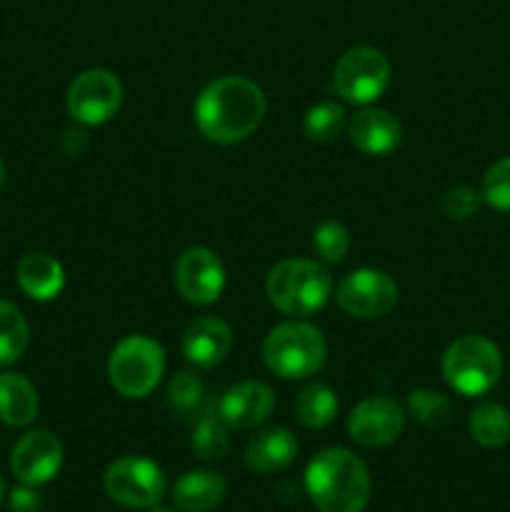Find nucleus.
Segmentation results:
<instances>
[{"label": "nucleus", "instance_id": "f03ea898", "mask_svg": "<svg viewBox=\"0 0 510 512\" xmlns=\"http://www.w3.org/2000/svg\"><path fill=\"white\" fill-rule=\"evenodd\" d=\"M370 490L368 468L345 448L323 450L305 468V493L318 512H363Z\"/></svg>", "mask_w": 510, "mask_h": 512}, {"label": "nucleus", "instance_id": "39448f33", "mask_svg": "<svg viewBox=\"0 0 510 512\" xmlns=\"http://www.w3.org/2000/svg\"><path fill=\"white\" fill-rule=\"evenodd\" d=\"M503 373L498 345L483 335H463L453 340L443 355V375L460 395H483L493 388Z\"/></svg>", "mask_w": 510, "mask_h": 512}, {"label": "nucleus", "instance_id": "b1692460", "mask_svg": "<svg viewBox=\"0 0 510 512\" xmlns=\"http://www.w3.org/2000/svg\"><path fill=\"white\" fill-rule=\"evenodd\" d=\"M168 408L170 413L178 415L180 420H198L200 415L208 413L210 405L205 400V388L200 378L193 373H178L168 385Z\"/></svg>", "mask_w": 510, "mask_h": 512}, {"label": "nucleus", "instance_id": "6e6552de", "mask_svg": "<svg viewBox=\"0 0 510 512\" xmlns=\"http://www.w3.org/2000/svg\"><path fill=\"white\" fill-rule=\"evenodd\" d=\"M390 85V63L378 48H350L338 60L333 88L343 100L355 105L375 103Z\"/></svg>", "mask_w": 510, "mask_h": 512}, {"label": "nucleus", "instance_id": "20e7f679", "mask_svg": "<svg viewBox=\"0 0 510 512\" xmlns=\"http://www.w3.org/2000/svg\"><path fill=\"white\" fill-rule=\"evenodd\" d=\"M328 345L315 325L283 323L268 333L263 343V360L270 373L283 380H305L325 365Z\"/></svg>", "mask_w": 510, "mask_h": 512}, {"label": "nucleus", "instance_id": "a878e982", "mask_svg": "<svg viewBox=\"0 0 510 512\" xmlns=\"http://www.w3.org/2000/svg\"><path fill=\"white\" fill-rule=\"evenodd\" d=\"M408 413L428 430L445 428L453 418L450 400L443 393H435V390H413L408 395Z\"/></svg>", "mask_w": 510, "mask_h": 512}, {"label": "nucleus", "instance_id": "9b49d317", "mask_svg": "<svg viewBox=\"0 0 510 512\" xmlns=\"http://www.w3.org/2000/svg\"><path fill=\"white\" fill-rule=\"evenodd\" d=\"M63 468V443L50 430H30L15 443L10 470L20 485L40 488L50 483Z\"/></svg>", "mask_w": 510, "mask_h": 512}, {"label": "nucleus", "instance_id": "0eeeda50", "mask_svg": "<svg viewBox=\"0 0 510 512\" xmlns=\"http://www.w3.org/2000/svg\"><path fill=\"white\" fill-rule=\"evenodd\" d=\"M165 473L158 463L140 455H125L108 465L103 488L113 503L130 510H148L165 495Z\"/></svg>", "mask_w": 510, "mask_h": 512}, {"label": "nucleus", "instance_id": "f257e3e1", "mask_svg": "<svg viewBox=\"0 0 510 512\" xmlns=\"http://www.w3.org/2000/svg\"><path fill=\"white\" fill-rule=\"evenodd\" d=\"M265 118V95L253 80L225 75L203 88L195 103V125L208 140L233 145L258 130Z\"/></svg>", "mask_w": 510, "mask_h": 512}, {"label": "nucleus", "instance_id": "393cba45", "mask_svg": "<svg viewBox=\"0 0 510 512\" xmlns=\"http://www.w3.org/2000/svg\"><path fill=\"white\" fill-rule=\"evenodd\" d=\"M28 323L23 313L8 300H0V368L18 363L28 350Z\"/></svg>", "mask_w": 510, "mask_h": 512}, {"label": "nucleus", "instance_id": "1a4fd4ad", "mask_svg": "<svg viewBox=\"0 0 510 512\" xmlns=\"http://www.w3.org/2000/svg\"><path fill=\"white\" fill-rule=\"evenodd\" d=\"M335 300L353 318H385L398 305V285L383 270L360 268L340 280Z\"/></svg>", "mask_w": 510, "mask_h": 512}, {"label": "nucleus", "instance_id": "5701e85b", "mask_svg": "<svg viewBox=\"0 0 510 512\" xmlns=\"http://www.w3.org/2000/svg\"><path fill=\"white\" fill-rule=\"evenodd\" d=\"M228 425L218 418V413L208 410L195 420L193 435H190V448L205 463H220L230 450Z\"/></svg>", "mask_w": 510, "mask_h": 512}, {"label": "nucleus", "instance_id": "473e14b6", "mask_svg": "<svg viewBox=\"0 0 510 512\" xmlns=\"http://www.w3.org/2000/svg\"><path fill=\"white\" fill-rule=\"evenodd\" d=\"M148 512H175L173 508H165V505H153V508H148Z\"/></svg>", "mask_w": 510, "mask_h": 512}, {"label": "nucleus", "instance_id": "72a5a7b5", "mask_svg": "<svg viewBox=\"0 0 510 512\" xmlns=\"http://www.w3.org/2000/svg\"><path fill=\"white\" fill-rule=\"evenodd\" d=\"M3 498H5V483L3 478H0V503H3Z\"/></svg>", "mask_w": 510, "mask_h": 512}, {"label": "nucleus", "instance_id": "7c9ffc66", "mask_svg": "<svg viewBox=\"0 0 510 512\" xmlns=\"http://www.w3.org/2000/svg\"><path fill=\"white\" fill-rule=\"evenodd\" d=\"M40 505H43V500L30 485H23V488L10 493V512H40Z\"/></svg>", "mask_w": 510, "mask_h": 512}, {"label": "nucleus", "instance_id": "c85d7f7f", "mask_svg": "<svg viewBox=\"0 0 510 512\" xmlns=\"http://www.w3.org/2000/svg\"><path fill=\"white\" fill-rule=\"evenodd\" d=\"M483 200L500 213H510V155L488 168L483 178Z\"/></svg>", "mask_w": 510, "mask_h": 512}, {"label": "nucleus", "instance_id": "9d476101", "mask_svg": "<svg viewBox=\"0 0 510 512\" xmlns=\"http://www.w3.org/2000/svg\"><path fill=\"white\" fill-rule=\"evenodd\" d=\"M123 88L120 80L110 70L93 68L80 73L70 83L65 103H68L70 118L83 125H103L118 113Z\"/></svg>", "mask_w": 510, "mask_h": 512}, {"label": "nucleus", "instance_id": "6ab92c4d", "mask_svg": "<svg viewBox=\"0 0 510 512\" xmlns=\"http://www.w3.org/2000/svg\"><path fill=\"white\" fill-rule=\"evenodd\" d=\"M18 283L25 295L38 303L58 298L65 285L63 265L45 253H28L18 263Z\"/></svg>", "mask_w": 510, "mask_h": 512}, {"label": "nucleus", "instance_id": "a211bd4d", "mask_svg": "<svg viewBox=\"0 0 510 512\" xmlns=\"http://www.w3.org/2000/svg\"><path fill=\"white\" fill-rule=\"evenodd\" d=\"M228 495V483L213 470H190L173 485V503L180 512H210Z\"/></svg>", "mask_w": 510, "mask_h": 512}, {"label": "nucleus", "instance_id": "7ed1b4c3", "mask_svg": "<svg viewBox=\"0 0 510 512\" xmlns=\"http://www.w3.org/2000/svg\"><path fill=\"white\" fill-rule=\"evenodd\" d=\"M265 293L283 315L308 318L330 300L333 278L315 260H283L268 273Z\"/></svg>", "mask_w": 510, "mask_h": 512}, {"label": "nucleus", "instance_id": "2f4dec72", "mask_svg": "<svg viewBox=\"0 0 510 512\" xmlns=\"http://www.w3.org/2000/svg\"><path fill=\"white\" fill-rule=\"evenodd\" d=\"M5 178H8V170H5V163H3V160H0V190H3Z\"/></svg>", "mask_w": 510, "mask_h": 512}, {"label": "nucleus", "instance_id": "dca6fc26", "mask_svg": "<svg viewBox=\"0 0 510 512\" xmlns=\"http://www.w3.org/2000/svg\"><path fill=\"white\" fill-rule=\"evenodd\" d=\"M350 140L365 155H388L400 145V120L383 108H365L348 125Z\"/></svg>", "mask_w": 510, "mask_h": 512}, {"label": "nucleus", "instance_id": "bb28decb", "mask_svg": "<svg viewBox=\"0 0 510 512\" xmlns=\"http://www.w3.org/2000/svg\"><path fill=\"white\" fill-rule=\"evenodd\" d=\"M343 128H345L343 105L330 103V100L328 103H318L315 108H310L303 123V130L305 135H308V140H313V143H320V145L333 143V140L343 133Z\"/></svg>", "mask_w": 510, "mask_h": 512}, {"label": "nucleus", "instance_id": "c756f323", "mask_svg": "<svg viewBox=\"0 0 510 512\" xmlns=\"http://www.w3.org/2000/svg\"><path fill=\"white\" fill-rule=\"evenodd\" d=\"M440 208H443V213L448 218L465 220L478 213L480 195L473 188H468V185H453V188L445 190L443 200H440Z\"/></svg>", "mask_w": 510, "mask_h": 512}, {"label": "nucleus", "instance_id": "ddd939ff", "mask_svg": "<svg viewBox=\"0 0 510 512\" xmlns=\"http://www.w3.org/2000/svg\"><path fill=\"white\" fill-rule=\"evenodd\" d=\"M405 428V413L395 400L365 398L353 408L348 418V433L363 448H385L395 443Z\"/></svg>", "mask_w": 510, "mask_h": 512}, {"label": "nucleus", "instance_id": "aec40b11", "mask_svg": "<svg viewBox=\"0 0 510 512\" xmlns=\"http://www.w3.org/2000/svg\"><path fill=\"white\" fill-rule=\"evenodd\" d=\"M38 393L33 383L18 373L0 375V420L10 428H25L38 415Z\"/></svg>", "mask_w": 510, "mask_h": 512}, {"label": "nucleus", "instance_id": "f8f14e48", "mask_svg": "<svg viewBox=\"0 0 510 512\" xmlns=\"http://www.w3.org/2000/svg\"><path fill=\"white\" fill-rule=\"evenodd\" d=\"M175 288L188 303L210 305L225 288V268L218 255L208 248H188L175 263Z\"/></svg>", "mask_w": 510, "mask_h": 512}, {"label": "nucleus", "instance_id": "2eb2a0df", "mask_svg": "<svg viewBox=\"0 0 510 512\" xmlns=\"http://www.w3.org/2000/svg\"><path fill=\"white\" fill-rule=\"evenodd\" d=\"M233 348V333L220 318H195L183 333V355L195 368H215L228 358Z\"/></svg>", "mask_w": 510, "mask_h": 512}, {"label": "nucleus", "instance_id": "4468645a", "mask_svg": "<svg viewBox=\"0 0 510 512\" xmlns=\"http://www.w3.org/2000/svg\"><path fill=\"white\" fill-rule=\"evenodd\" d=\"M275 408V393L265 383L245 380L233 385L218 403V418L228 428L250 430L263 425Z\"/></svg>", "mask_w": 510, "mask_h": 512}, {"label": "nucleus", "instance_id": "423d86ee", "mask_svg": "<svg viewBox=\"0 0 510 512\" xmlns=\"http://www.w3.org/2000/svg\"><path fill=\"white\" fill-rule=\"evenodd\" d=\"M165 370V355L155 340L145 335H130L120 340L108 360L110 385L123 398H145L158 388Z\"/></svg>", "mask_w": 510, "mask_h": 512}, {"label": "nucleus", "instance_id": "412c9836", "mask_svg": "<svg viewBox=\"0 0 510 512\" xmlns=\"http://www.w3.org/2000/svg\"><path fill=\"white\" fill-rule=\"evenodd\" d=\"M468 428L480 448L498 450L510 440V413L498 403H483L470 413Z\"/></svg>", "mask_w": 510, "mask_h": 512}, {"label": "nucleus", "instance_id": "cd10ccee", "mask_svg": "<svg viewBox=\"0 0 510 512\" xmlns=\"http://www.w3.org/2000/svg\"><path fill=\"white\" fill-rule=\"evenodd\" d=\"M313 248L325 263H340L350 250V235L338 220H325L315 228Z\"/></svg>", "mask_w": 510, "mask_h": 512}, {"label": "nucleus", "instance_id": "4be33fe9", "mask_svg": "<svg viewBox=\"0 0 510 512\" xmlns=\"http://www.w3.org/2000/svg\"><path fill=\"white\" fill-rule=\"evenodd\" d=\"M295 415L305 428L323 430L338 415V398L328 385L313 383L300 390L298 400H295Z\"/></svg>", "mask_w": 510, "mask_h": 512}, {"label": "nucleus", "instance_id": "f3484780", "mask_svg": "<svg viewBox=\"0 0 510 512\" xmlns=\"http://www.w3.org/2000/svg\"><path fill=\"white\" fill-rule=\"evenodd\" d=\"M298 458V440L285 428H268L255 435L245 448V463L253 473L273 475L290 468Z\"/></svg>", "mask_w": 510, "mask_h": 512}]
</instances>
